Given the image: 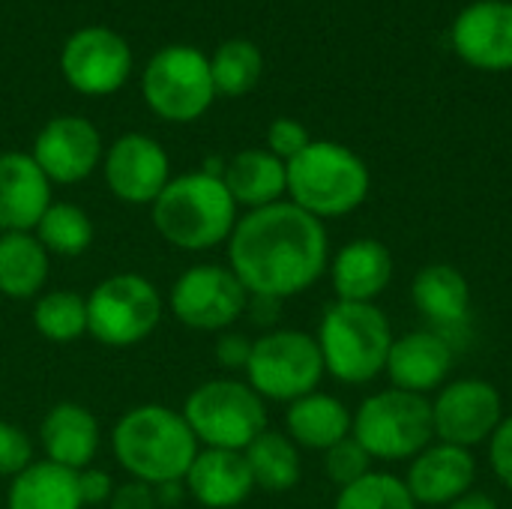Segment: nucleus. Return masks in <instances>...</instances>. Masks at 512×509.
<instances>
[{"instance_id":"15","label":"nucleus","mask_w":512,"mask_h":509,"mask_svg":"<svg viewBox=\"0 0 512 509\" xmlns=\"http://www.w3.org/2000/svg\"><path fill=\"white\" fill-rule=\"evenodd\" d=\"M453 48L474 69H512V3L477 0L453 21Z\"/></svg>"},{"instance_id":"26","label":"nucleus","mask_w":512,"mask_h":509,"mask_svg":"<svg viewBox=\"0 0 512 509\" xmlns=\"http://www.w3.org/2000/svg\"><path fill=\"white\" fill-rule=\"evenodd\" d=\"M81 471L36 462L27 465L9 486V509H81Z\"/></svg>"},{"instance_id":"41","label":"nucleus","mask_w":512,"mask_h":509,"mask_svg":"<svg viewBox=\"0 0 512 509\" xmlns=\"http://www.w3.org/2000/svg\"><path fill=\"white\" fill-rule=\"evenodd\" d=\"M279 303H282V300H273V297H255V294H252V303H246V306L255 312V321L261 324V321H273V318H276L273 312H279Z\"/></svg>"},{"instance_id":"25","label":"nucleus","mask_w":512,"mask_h":509,"mask_svg":"<svg viewBox=\"0 0 512 509\" xmlns=\"http://www.w3.org/2000/svg\"><path fill=\"white\" fill-rule=\"evenodd\" d=\"M285 423H288V435L294 444L327 453L330 447H336L339 441H345L351 435L354 414L336 396L315 390V393L291 402Z\"/></svg>"},{"instance_id":"33","label":"nucleus","mask_w":512,"mask_h":509,"mask_svg":"<svg viewBox=\"0 0 512 509\" xmlns=\"http://www.w3.org/2000/svg\"><path fill=\"white\" fill-rule=\"evenodd\" d=\"M324 471L339 489H345L372 471V456L360 447V441L354 435H348L345 441H339L336 447H330L324 453Z\"/></svg>"},{"instance_id":"7","label":"nucleus","mask_w":512,"mask_h":509,"mask_svg":"<svg viewBox=\"0 0 512 509\" xmlns=\"http://www.w3.org/2000/svg\"><path fill=\"white\" fill-rule=\"evenodd\" d=\"M183 420L192 435L210 450H246L264 429V399L240 381H207L183 408Z\"/></svg>"},{"instance_id":"23","label":"nucleus","mask_w":512,"mask_h":509,"mask_svg":"<svg viewBox=\"0 0 512 509\" xmlns=\"http://www.w3.org/2000/svg\"><path fill=\"white\" fill-rule=\"evenodd\" d=\"M42 447L48 453V462L81 471L96 456L99 423L81 405H57L42 423Z\"/></svg>"},{"instance_id":"34","label":"nucleus","mask_w":512,"mask_h":509,"mask_svg":"<svg viewBox=\"0 0 512 509\" xmlns=\"http://www.w3.org/2000/svg\"><path fill=\"white\" fill-rule=\"evenodd\" d=\"M309 144H312V138H309L306 126H303L300 120L279 117V120H273L270 129H267V150H270L273 156H279L285 165H288L294 156H300Z\"/></svg>"},{"instance_id":"40","label":"nucleus","mask_w":512,"mask_h":509,"mask_svg":"<svg viewBox=\"0 0 512 509\" xmlns=\"http://www.w3.org/2000/svg\"><path fill=\"white\" fill-rule=\"evenodd\" d=\"M447 509H498L495 504V498H489L486 492H468V495H462L459 501H453Z\"/></svg>"},{"instance_id":"20","label":"nucleus","mask_w":512,"mask_h":509,"mask_svg":"<svg viewBox=\"0 0 512 509\" xmlns=\"http://www.w3.org/2000/svg\"><path fill=\"white\" fill-rule=\"evenodd\" d=\"M330 279L342 303H375L393 279V255L381 240H354L339 249Z\"/></svg>"},{"instance_id":"2","label":"nucleus","mask_w":512,"mask_h":509,"mask_svg":"<svg viewBox=\"0 0 512 509\" xmlns=\"http://www.w3.org/2000/svg\"><path fill=\"white\" fill-rule=\"evenodd\" d=\"M117 462L147 486H168L186 477L198 456V438L183 414L162 405H144L129 411L114 426Z\"/></svg>"},{"instance_id":"6","label":"nucleus","mask_w":512,"mask_h":509,"mask_svg":"<svg viewBox=\"0 0 512 509\" xmlns=\"http://www.w3.org/2000/svg\"><path fill=\"white\" fill-rule=\"evenodd\" d=\"M351 435L360 441V447L381 462H402L420 456L432 438V402L417 393L405 390H381L363 399V405L354 414Z\"/></svg>"},{"instance_id":"13","label":"nucleus","mask_w":512,"mask_h":509,"mask_svg":"<svg viewBox=\"0 0 512 509\" xmlns=\"http://www.w3.org/2000/svg\"><path fill=\"white\" fill-rule=\"evenodd\" d=\"M246 303L249 291L240 285V279L228 267L216 264L186 270L171 291V309L177 321L192 330H222L243 315Z\"/></svg>"},{"instance_id":"35","label":"nucleus","mask_w":512,"mask_h":509,"mask_svg":"<svg viewBox=\"0 0 512 509\" xmlns=\"http://www.w3.org/2000/svg\"><path fill=\"white\" fill-rule=\"evenodd\" d=\"M33 459V447L21 429L12 423H0V477H18Z\"/></svg>"},{"instance_id":"28","label":"nucleus","mask_w":512,"mask_h":509,"mask_svg":"<svg viewBox=\"0 0 512 509\" xmlns=\"http://www.w3.org/2000/svg\"><path fill=\"white\" fill-rule=\"evenodd\" d=\"M246 462L252 471L255 486L267 492H288L300 483V453L291 438L264 429L249 447H246Z\"/></svg>"},{"instance_id":"8","label":"nucleus","mask_w":512,"mask_h":509,"mask_svg":"<svg viewBox=\"0 0 512 509\" xmlns=\"http://www.w3.org/2000/svg\"><path fill=\"white\" fill-rule=\"evenodd\" d=\"M324 357L318 339L300 330H276L252 342V357L246 363L249 387L261 399L297 402L324 378Z\"/></svg>"},{"instance_id":"36","label":"nucleus","mask_w":512,"mask_h":509,"mask_svg":"<svg viewBox=\"0 0 512 509\" xmlns=\"http://www.w3.org/2000/svg\"><path fill=\"white\" fill-rule=\"evenodd\" d=\"M489 462L495 477L512 492V414L501 420V426L495 429V435L489 438Z\"/></svg>"},{"instance_id":"29","label":"nucleus","mask_w":512,"mask_h":509,"mask_svg":"<svg viewBox=\"0 0 512 509\" xmlns=\"http://www.w3.org/2000/svg\"><path fill=\"white\" fill-rule=\"evenodd\" d=\"M264 72V54L249 39H228L210 57L213 87L222 96H243L249 93Z\"/></svg>"},{"instance_id":"17","label":"nucleus","mask_w":512,"mask_h":509,"mask_svg":"<svg viewBox=\"0 0 512 509\" xmlns=\"http://www.w3.org/2000/svg\"><path fill=\"white\" fill-rule=\"evenodd\" d=\"M477 477V462L471 450L453 444H429L420 456L411 459L405 486L417 507H450L471 492Z\"/></svg>"},{"instance_id":"10","label":"nucleus","mask_w":512,"mask_h":509,"mask_svg":"<svg viewBox=\"0 0 512 509\" xmlns=\"http://www.w3.org/2000/svg\"><path fill=\"white\" fill-rule=\"evenodd\" d=\"M162 315L159 291L135 273L105 279L87 297V333L102 345L126 348L147 339Z\"/></svg>"},{"instance_id":"14","label":"nucleus","mask_w":512,"mask_h":509,"mask_svg":"<svg viewBox=\"0 0 512 509\" xmlns=\"http://www.w3.org/2000/svg\"><path fill=\"white\" fill-rule=\"evenodd\" d=\"M171 165L159 141L129 132L117 138L105 156V183L108 189L129 204H153L168 186Z\"/></svg>"},{"instance_id":"31","label":"nucleus","mask_w":512,"mask_h":509,"mask_svg":"<svg viewBox=\"0 0 512 509\" xmlns=\"http://www.w3.org/2000/svg\"><path fill=\"white\" fill-rule=\"evenodd\" d=\"M33 324L51 342H72L87 333V300L72 291L45 294L33 309Z\"/></svg>"},{"instance_id":"5","label":"nucleus","mask_w":512,"mask_h":509,"mask_svg":"<svg viewBox=\"0 0 512 509\" xmlns=\"http://www.w3.org/2000/svg\"><path fill=\"white\" fill-rule=\"evenodd\" d=\"M324 369L342 384H369L387 369L393 327L375 303L336 300L318 327Z\"/></svg>"},{"instance_id":"30","label":"nucleus","mask_w":512,"mask_h":509,"mask_svg":"<svg viewBox=\"0 0 512 509\" xmlns=\"http://www.w3.org/2000/svg\"><path fill=\"white\" fill-rule=\"evenodd\" d=\"M36 240L45 252L57 255H81L93 243V222L75 204H51L36 225Z\"/></svg>"},{"instance_id":"19","label":"nucleus","mask_w":512,"mask_h":509,"mask_svg":"<svg viewBox=\"0 0 512 509\" xmlns=\"http://www.w3.org/2000/svg\"><path fill=\"white\" fill-rule=\"evenodd\" d=\"M51 207V180L27 153H0V231H30Z\"/></svg>"},{"instance_id":"22","label":"nucleus","mask_w":512,"mask_h":509,"mask_svg":"<svg viewBox=\"0 0 512 509\" xmlns=\"http://www.w3.org/2000/svg\"><path fill=\"white\" fill-rule=\"evenodd\" d=\"M222 183L231 192L234 204L252 210L270 207L288 192V165L270 150H243L225 165Z\"/></svg>"},{"instance_id":"21","label":"nucleus","mask_w":512,"mask_h":509,"mask_svg":"<svg viewBox=\"0 0 512 509\" xmlns=\"http://www.w3.org/2000/svg\"><path fill=\"white\" fill-rule=\"evenodd\" d=\"M186 486L192 498L207 509L240 507L255 489L249 462L237 450H204L186 471Z\"/></svg>"},{"instance_id":"12","label":"nucleus","mask_w":512,"mask_h":509,"mask_svg":"<svg viewBox=\"0 0 512 509\" xmlns=\"http://www.w3.org/2000/svg\"><path fill=\"white\" fill-rule=\"evenodd\" d=\"M504 420V399L495 384L483 378H462L447 387L432 402V426L441 444L471 450L495 435Z\"/></svg>"},{"instance_id":"9","label":"nucleus","mask_w":512,"mask_h":509,"mask_svg":"<svg viewBox=\"0 0 512 509\" xmlns=\"http://www.w3.org/2000/svg\"><path fill=\"white\" fill-rule=\"evenodd\" d=\"M141 90L150 111L162 120H198L216 99L210 57H204L192 45H168L150 57Z\"/></svg>"},{"instance_id":"18","label":"nucleus","mask_w":512,"mask_h":509,"mask_svg":"<svg viewBox=\"0 0 512 509\" xmlns=\"http://www.w3.org/2000/svg\"><path fill=\"white\" fill-rule=\"evenodd\" d=\"M450 369H453V348L444 339V333L414 330L393 339L384 372L390 375L396 390L426 396L447 381Z\"/></svg>"},{"instance_id":"16","label":"nucleus","mask_w":512,"mask_h":509,"mask_svg":"<svg viewBox=\"0 0 512 509\" xmlns=\"http://www.w3.org/2000/svg\"><path fill=\"white\" fill-rule=\"evenodd\" d=\"M30 156L51 183H78L102 159V138L84 117H54L36 135Z\"/></svg>"},{"instance_id":"3","label":"nucleus","mask_w":512,"mask_h":509,"mask_svg":"<svg viewBox=\"0 0 512 509\" xmlns=\"http://www.w3.org/2000/svg\"><path fill=\"white\" fill-rule=\"evenodd\" d=\"M156 231L180 249H213L228 240L237 225V204L222 177L195 171L168 180L153 201Z\"/></svg>"},{"instance_id":"27","label":"nucleus","mask_w":512,"mask_h":509,"mask_svg":"<svg viewBox=\"0 0 512 509\" xmlns=\"http://www.w3.org/2000/svg\"><path fill=\"white\" fill-rule=\"evenodd\" d=\"M48 279V252L45 246L24 234H3L0 237V294L24 300L42 291Z\"/></svg>"},{"instance_id":"39","label":"nucleus","mask_w":512,"mask_h":509,"mask_svg":"<svg viewBox=\"0 0 512 509\" xmlns=\"http://www.w3.org/2000/svg\"><path fill=\"white\" fill-rule=\"evenodd\" d=\"M81 492H84V504H99L105 498H111V480L102 471H84L81 474Z\"/></svg>"},{"instance_id":"38","label":"nucleus","mask_w":512,"mask_h":509,"mask_svg":"<svg viewBox=\"0 0 512 509\" xmlns=\"http://www.w3.org/2000/svg\"><path fill=\"white\" fill-rule=\"evenodd\" d=\"M216 357L225 369H246L252 357V342L246 336H222L216 345Z\"/></svg>"},{"instance_id":"11","label":"nucleus","mask_w":512,"mask_h":509,"mask_svg":"<svg viewBox=\"0 0 512 509\" xmlns=\"http://www.w3.org/2000/svg\"><path fill=\"white\" fill-rule=\"evenodd\" d=\"M66 84L84 96L117 93L132 72V48L111 27H81L60 51Z\"/></svg>"},{"instance_id":"4","label":"nucleus","mask_w":512,"mask_h":509,"mask_svg":"<svg viewBox=\"0 0 512 509\" xmlns=\"http://www.w3.org/2000/svg\"><path fill=\"white\" fill-rule=\"evenodd\" d=\"M372 189L366 162L336 141H312L288 162L291 204L315 219H336L354 213Z\"/></svg>"},{"instance_id":"1","label":"nucleus","mask_w":512,"mask_h":509,"mask_svg":"<svg viewBox=\"0 0 512 509\" xmlns=\"http://www.w3.org/2000/svg\"><path fill=\"white\" fill-rule=\"evenodd\" d=\"M231 273L255 297L285 300L312 288L330 258L324 222L291 201L249 210L228 237Z\"/></svg>"},{"instance_id":"24","label":"nucleus","mask_w":512,"mask_h":509,"mask_svg":"<svg viewBox=\"0 0 512 509\" xmlns=\"http://www.w3.org/2000/svg\"><path fill=\"white\" fill-rule=\"evenodd\" d=\"M411 300L435 327L450 330L465 324L471 309V285L462 270L450 264H429L414 276Z\"/></svg>"},{"instance_id":"37","label":"nucleus","mask_w":512,"mask_h":509,"mask_svg":"<svg viewBox=\"0 0 512 509\" xmlns=\"http://www.w3.org/2000/svg\"><path fill=\"white\" fill-rule=\"evenodd\" d=\"M156 507V495L147 483L135 480V483H126L120 486L114 495H111V509H153Z\"/></svg>"},{"instance_id":"32","label":"nucleus","mask_w":512,"mask_h":509,"mask_svg":"<svg viewBox=\"0 0 512 509\" xmlns=\"http://www.w3.org/2000/svg\"><path fill=\"white\" fill-rule=\"evenodd\" d=\"M336 509H417V501L411 498L405 480L384 471H369L363 480L339 489Z\"/></svg>"}]
</instances>
